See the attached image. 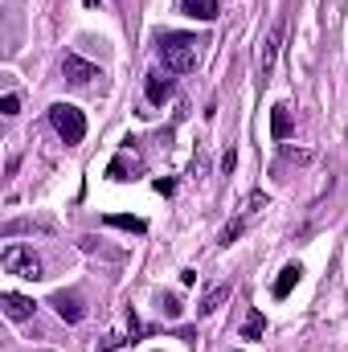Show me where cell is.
I'll return each mask as SVG.
<instances>
[{
	"label": "cell",
	"mask_w": 348,
	"mask_h": 352,
	"mask_svg": "<svg viewBox=\"0 0 348 352\" xmlns=\"http://www.w3.org/2000/svg\"><path fill=\"white\" fill-rule=\"evenodd\" d=\"M197 37H184V33H164L160 37V62L168 74H188L197 66Z\"/></svg>",
	"instance_id": "6da1fadb"
},
{
	"label": "cell",
	"mask_w": 348,
	"mask_h": 352,
	"mask_svg": "<svg viewBox=\"0 0 348 352\" xmlns=\"http://www.w3.org/2000/svg\"><path fill=\"white\" fill-rule=\"evenodd\" d=\"M279 45H283V21H274L270 37L262 41V50H259V74H262V78L270 74V66H274V54H279Z\"/></svg>",
	"instance_id": "52a82bcc"
},
{
	"label": "cell",
	"mask_w": 348,
	"mask_h": 352,
	"mask_svg": "<svg viewBox=\"0 0 348 352\" xmlns=\"http://www.w3.org/2000/svg\"><path fill=\"white\" fill-rule=\"evenodd\" d=\"M270 135L274 140H287L291 135V111L279 102V107H270Z\"/></svg>",
	"instance_id": "8fae6325"
},
{
	"label": "cell",
	"mask_w": 348,
	"mask_h": 352,
	"mask_svg": "<svg viewBox=\"0 0 348 352\" xmlns=\"http://www.w3.org/2000/svg\"><path fill=\"white\" fill-rule=\"evenodd\" d=\"M17 111H21V98L17 94H4L0 98V115H17Z\"/></svg>",
	"instance_id": "9a60e30c"
},
{
	"label": "cell",
	"mask_w": 348,
	"mask_h": 352,
	"mask_svg": "<svg viewBox=\"0 0 348 352\" xmlns=\"http://www.w3.org/2000/svg\"><path fill=\"white\" fill-rule=\"evenodd\" d=\"M0 266H4V274H17V278H45L41 274V263H37V254L29 250V246H4V254H0Z\"/></svg>",
	"instance_id": "3957f363"
},
{
	"label": "cell",
	"mask_w": 348,
	"mask_h": 352,
	"mask_svg": "<svg viewBox=\"0 0 348 352\" xmlns=\"http://www.w3.org/2000/svg\"><path fill=\"white\" fill-rule=\"evenodd\" d=\"M62 74H66V82H74V87H90L94 78H102V74H98V66L83 62L78 54H66V58H62Z\"/></svg>",
	"instance_id": "277c9868"
},
{
	"label": "cell",
	"mask_w": 348,
	"mask_h": 352,
	"mask_svg": "<svg viewBox=\"0 0 348 352\" xmlns=\"http://www.w3.org/2000/svg\"><path fill=\"white\" fill-rule=\"evenodd\" d=\"M262 332H266V320H262V311H250V316H246V328H242V336H246V340H259Z\"/></svg>",
	"instance_id": "5bb4252c"
},
{
	"label": "cell",
	"mask_w": 348,
	"mask_h": 352,
	"mask_svg": "<svg viewBox=\"0 0 348 352\" xmlns=\"http://www.w3.org/2000/svg\"><path fill=\"white\" fill-rule=\"evenodd\" d=\"M0 307H4V316H8L12 324H25V320L33 316V299H25V295H17V291H4V295H0Z\"/></svg>",
	"instance_id": "8992f818"
},
{
	"label": "cell",
	"mask_w": 348,
	"mask_h": 352,
	"mask_svg": "<svg viewBox=\"0 0 348 352\" xmlns=\"http://www.w3.org/2000/svg\"><path fill=\"white\" fill-rule=\"evenodd\" d=\"M50 123H54V131L62 135L66 148L83 144V135H87V115H83L74 102H54V107H50Z\"/></svg>",
	"instance_id": "7a4b0ae2"
},
{
	"label": "cell",
	"mask_w": 348,
	"mask_h": 352,
	"mask_svg": "<svg viewBox=\"0 0 348 352\" xmlns=\"http://www.w3.org/2000/svg\"><path fill=\"white\" fill-rule=\"evenodd\" d=\"M144 90H148V102H156V107H160V102H168V98H173V78H164V74H148V82H144Z\"/></svg>",
	"instance_id": "9c48e42d"
},
{
	"label": "cell",
	"mask_w": 348,
	"mask_h": 352,
	"mask_svg": "<svg viewBox=\"0 0 348 352\" xmlns=\"http://www.w3.org/2000/svg\"><path fill=\"white\" fill-rule=\"evenodd\" d=\"M180 12L193 16V21H213L221 12V4L217 0H180Z\"/></svg>",
	"instance_id": "ba28073f"
},
{
	"label": "cell",
	"mask_w": 348,
	"mask_h": 352,
	"mask_svg": "<svg viewBox=\"0 0 348 352\" xmlns=\"http://www.w3.org/2000/svg\"><path fill=\"white\" fill-rule=\"evenodd\" d=\"M160 311H164V316H180V303H176L173 295H164V299H160Z\"/></svg>",
	"instance_id": "2e32d148"
},
{
	"label": "cell",
	"mask_w": 348,
	"mask_h": 352,
	"mask_svg": "<svg viewBox=\"0 0 348 352\" xmlns=\"http://www.w3.org/2000/svg\"><path fill=\"white\" fill-rule=\"evenodd\" d=\"M221 299H230V283L213 287V291H209V295H205V299L197 303V311H201V316H209V311H217V307H221Z\"/></svg>",
	"instance_id": "7c38bea8"
},
{
	"label": "cell",
	"mask_w": 348,
	"mask_h": 352,
	"mask_svg": "<svg viewBox=\"0 0 348 352\" xmlns=\"http://www.w3.org/2000/svg\"><path fill=\"white\" fill-rule=\"evenodd\" d=\"M107 226H115V230H131V234H144V230H148L140 217H123V213H111V217H107Z\"/></svg>",
	"instance_id": "4fadbf2b"
},
{
	"label": "cell",
	"mask_w": 348,
	"mask_h": 352,
	"mask_svg": "<svg viewBox=\"0 0 348 352\" xmlns=\"http://www.w3.org/2000/svg\"><path fill=\"white\" fill-rule=\"evenodd\" d=\"M50 307L66 320V324H78L83 316H87V307H83V295H74V291H58L54 299H50Z\"/></svg>",
	"instance_id": "5b68a950"
},
{
	"label": "cell",
	"mask_w": 348,
	"mask_h": 352,
	"mask_svg": "<svg viewBox=\"0 0 348 352\" xmlns=\"http://www.w3.org/2000/svg\"><path fill=\"white\" fill-rule=\"evenodd\" d=\"M299 274H303V266H299V263H287V266H283V274L274 278V299H287V295H291V287L299 283Z\"/></svg>",
	"instance_id": "30bf717a"
},
{
	"label": "cell",
	"mask_w": 348,
	"mask_h": 352,
	"mask_svg": "<svg viewBox=\"0 0 348 352\" xmlns=\"http://www.w3.org/2000/svg\"><path fill=\"white\" fill-rule=\"evenodd\" d=\"M83 4H87V8H94V4H102V0H83Z\"/></svg>",
	"instance_id": "e0dca14e"
}]
</instances>
